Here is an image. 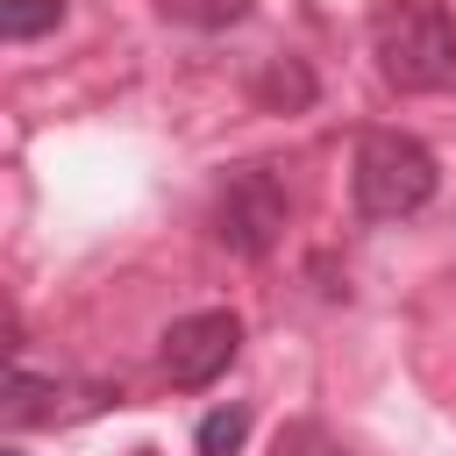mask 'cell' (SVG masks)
Segmentation results:
<instances>
[{
	"label": "cell",
	"mask_w": 456,
	"mask_h": 456,
	"mask_svg": "<svg viewBox=\"0 0 456 456\" xmlns=\"http://www.w3.org/2000/svg\"><path fill=\"white\" fill-rule=\"evenodd\" d=\"M378 78L399 93H442L456 78V21L442 0H385L370 14Z\"/></svg>",
	"instance_id": "cell-1"
},
{
	"label": "cell",
	"mask_w": 456,
	"mask_h": 456,
	"mask_svg": "<svg viewBox=\"0 0 456 456\" xmlns=\"http://www.w3.org/2000/svg\"><path fill=\"white\" fill-rule=\"evenodd\" d=\"M442 171L428 157V142L399 135V128H370L356 142V164H349V192H356V214L363 221H406L435 200Z\"/></svg>",
	"instance_id": "cell-2"
},
{
	"label": "cell",
	"mask_w": 456,
	"mask_h": 456,
	"mask_svg": "<svg viewBox=\"0 0 456 456\" xmlns=\"http://www.w3.org/2000/svg\"><path fill=\"white\" fill-rule=\"evenodd\" d=\"M285 214H292V200H285L278 171L271 164H242V171H228V185L214 200V235L235 256H271V242L285 235Z\"/></svg>",
	"instance_id": "cell-3"
},
{
	"label": "cell",
	"mask_w": 456,
	"mask_h": 456,
	"mask_svg": "<svg viewBox=\"0 0 456 456\" xmlns=\"http://www.w3.org/2000/svg\"><path fill=\"white\" fill-rule=\"evenodd\" d=\"M235 349H242V321H235L228 306H207V314H178V321L164 328L157 363H164V378H171L178 392H200V385H214V378L235 363Z\"/></svg>",
	"instance_id": "cell-4"
},
{
	"label": "cell",
	"mask_w": 456,
	"mask_h": 456,
	"mask_svg": "<svg viewBox=\"0 0 456 456\" xmlns=\"http://www.w3.org/2000/svg\"><path fill=\"white\" fill-rule=\"evenodd\" d=\"M57 413H64V385L0 356V428H50Z\"/></svg>",
	"instance_id": "cell-5"
},
{
	"label": "cell",
	"mask_w": 456,
	"mask_h": 456,
	"mask_svg": "<svg viewBox=\"0 0 456 456\" xmlns=\"http://www.w3.org/2000/svg\"><path fill=\"white\" fill-rule=\"evenodd\" d=\"M256 100H264V107H306V100H314V71H306L299 57H271L264 78H256Z\"/></svg>",
	"instance_id": "cell-6"
},
{
	"label": "cell",
	"mask_w": 456,
	"mask_h": 456,
	"mask_svg": "<svg viewBox=\"0 0 456 456\" xmlns=\"http://www.w3.org/2000/svg\"><path fill=\"white\" fill-rule=\"evenodd\" d=\"M64 21V0H0V43H36Z\"/></svg>",
	"instance_id": "cell-7"
},
{
	"label": "cell",
	"mask_w": 456,
	"mask_h": 456,
	"mask_svg": "<svg viewBox=\"0 0 456 456\" xmlns=\"http://www.w3.org/2000/svg\"><path fill=\"white\" fill-rule=\"evenodd\" d=\"M192 442H200V456H235V449L249 442V406H214Z\"/></svg>",
	"instance_id": "cell-8"
},
{
	"label": "cell",
	"mask_w": 456,
	"mask_h": 456,
	"mask_svg": "<svg viewBox=\"0 0 456 456\" xmlns=\"http://www.w3.org/2000/svg\"><path fill=\"white\" fill-rule=\"evenodd\" d=\"M178 14L185 21H242L249 0H178Z\"/></svg>",
	"instance_id": "cell-9"
},
{
	"label": "cell",
	"mask_w": 456,
	"mask_h": 456,
	"mask_svg": "<svg viewBox=\"0 0 456 456\" xmlns=\"http://www.w3.org/2000/svg\"><path fill=\"white\" fill-rule=\"evenodd\" d=\"M14 342H21V314H14V299L0 292V356H7Z\"/></svg>",
	"instance_id": "cell-10"
},
{
	"label": "cell",
	"mask_w": 456,
	"mask_h": 456,
	"mask_svg": "<svg viewBox=\"0 0 456 456\" xmlns=\"http://www.w3.org/2000/svg\"><path fill=\"white\" fill-rule=\"evenodd\" d=\"M0 456H14V449H0Z\"/></svg>",
	"instance_id": "cell-11"
}]
</instances>
